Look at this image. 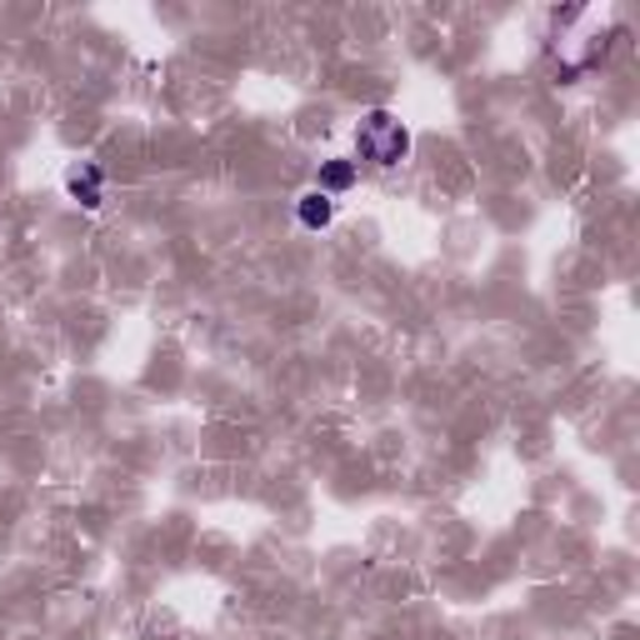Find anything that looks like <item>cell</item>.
I'll return each mask as SVG.
<instances>
[{"instance_id": "3957f363", "label": "cell", "mask_w": 640, "mask_h": 640, "mask_svg": "<svg viewBox=\"0 0 640 640\" xmlns=\"http://www.w3.org/2000/svg\"><path fill=\"white\" fill-rule=\"evenodd\" d=\"M296 220H300L306 230H326L330 220H336V200L320 196V190H306V196L296 200Z\"/></svg>"}, {"instance_id": "277c9868", "label": "cell", "mask_w": 640, "mask_h": 640, "mask_svg": "<svg viewBox=\"0 0 640 640\" xmlns=\"http://www.w3.org/2000/svg\"><path fill=\"white\" fill-rule=\"evenodd\" d=\"M356 186V160H326V166H320V196H330L336 200L340 190H350Z\"/></svg>"}, {"instance_id": "6da1fadb", "label": "cell", "mask_w": 640, "mask_h": 640, "mask_svg": "<svg viewBox=\"0 0 640 640\" xmlns=\"http://www.w3.org/2000/svg\"><path fill=\"white\" fill-rule=\"evenodd\" d=\"M356 150L370 160V166H380V170H396L400 160L410 156V130H406V120L396 116V110H366L360 116V126H356Z\"/></svg>"}, {"instance_id": "7a4b0ae2", "label": "cell", "mask_w": 640, "mask_h": 640, "mask_svg": "<svg viewBox=\"0 0 640 640\" xmlns=\"http://www.w3.org/2000/svg\"><path fill=\"white\" fill-rule=\"evenodd\" d=\"M66 190L80 210H100V200H106V176H100V166L80 160V166L66 170Z\"/></svg>"}]
</instances>
